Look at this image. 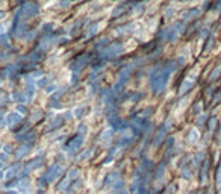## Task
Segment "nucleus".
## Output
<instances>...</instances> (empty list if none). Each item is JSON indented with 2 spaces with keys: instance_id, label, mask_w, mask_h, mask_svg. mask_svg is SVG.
I'll use <instances>...</instances> for the list:
<instances>
[{
  "instance_id": "f257e3e1",
  "label": "nucleus",
  "mask_w": 221,
  "mask_h": 194,
  "mask_svg": "<svg viewBox=\"0 0 221 194\" xmlns=\"http://www.w3.org/2000/svg\"><path fill=\"white\" fill-rule=\"evenodd\" d=\"M62 174V167L59 165V164H55V165H52L46 173V181L47 182H52V181H55V179H58L59 176Z\"/></svg>"
},
{
  "instance_id": "f03ea898",
  "label": "nucleus",
  "mask_w": 221,
  "mask_h": 194,
  "mask_svg": "<svg viewBox=\"0 0 221 194\" xmlns=\"http://www.w3.org/2000/svg\"><path fill=\"white\" fill-rule=\"evenodd\" d=\"M21 11H23V15H26V17H35L39 11V8L35 2H26L21 8Z\"/></svg>"
},
{
  "instance_id": "7ed1b4c3",
  "label": "nucleus",
  "mask_w": 221,
  "mask_h": 194,
  "mask_svg": "<svg viewBox=\"0 0 221 194\" xmlns=\"http://www.w3.org/2000/svg\"><path fill=\"white\" fill-rule=\"evenodd\" d=\"M123 52V46L120 44V43H114V44H111L109 47H106V50L103 52V56L105 58H114L117 55H120Z\"/></svg>"
},
{
  "instance_id": "20e7f679",
  "label": "nucleus",
  "mask_w": 221,
  "mask_h": 194,
  "mask_svg": "<svg viewBox=\"0 0 221 194\" xmlns=\"http://www.w3.org/2000/svg\"><path fill=\"white\" fill-rule=\"evenodd\" d=\"M194 87V78H186L183 82H182V85H180V90H179V94L180 96H183V94H186V92L189 91L191 88Z\"/></svg>"
},
{
  "instance_id": "39448f33",
  "label": "nucleus",
  "mask_w": 221,
  "mask_h": 194,
  "mask_svg": "<svg viewBox=\"0 0 221 194\" xmlns=\"http://www.w3.org/2000/svg\"><path fill=\"white\" fill-rule=\"evenodd\" d=\"M83 140H85V137L83 135H76V137L71 140L70 143H68V150H71V152H74V150H77V149L81 147L82 144H83Z\"/></svg>"
},
{
  "instance_id": "423d86ee",
  "label": "nucleus",
  "mask_w": 221,
  "mask_h": 194,
  "mask_svg": "<svg viewBox=\"0 0 221 194\" xmlns=\"http://www.w3.org/2000/svg\"><path fill=\"white\" fill-rule=\"evenodd\" d=\"M170 127V123H167L165 126H162L159 130H158V134H156V138H154V144L156 146H159L161 143H162L163 140H165V137H167V129Z\"/></svg>"
},
{
  "instance_id": "0eeeda50",
  "label": "nucleus",
  "mask_w": 221,
  "mask_h": 194,
  "mask_svg": "<svg viewBox=\"0 0 221 194\" xmlns=\"http://www.w3.org/2000/svg\"><path fill=\"white\" fill-rule=\"evenodd\" d=\"M20 120H21V117L20 114H17V112H12L6 117V125L9 126V127H14L15 125H18L20 123Z\"/></svg>"
},
{
  "instance_id": "6e6552de",
  "label": "nucleus",
  "mask_w": 221,
  "mask_h": 194,
  "mask_svg": "<svg viewBox=\"0 0 221 194\" xmlns=\"http://www.w3.org/2000/svg\"><path fill=\"white\" fill-rule=\"evenodd\" d=\"M208 173H209V161H205L201 165V170H200V179L203 183L208 181Z\"/></svg>"
},
{
  "instance_id": "1a4fd4ad",
  "label": "nucleus",
  "mask_w": 221,
  "mask_h": 194,
  "mask_svg": "<svg viewBox=\"0 0 221 194\" xmlns=\"http://www.w3.org/2000/svg\"><path fill=\"white\" fill-rule=\"evenodd\" d=\"M41 162H43L41 158H38V159H32L30 162H27V164H26V167H24V174H26V173H29V171H32L34 168H36V167H39V165H41Z\"/></svg>"
},
{
  "instance_id": "9d476101",
  "label": "nucleus",
  "mask_w": 221,
  "mask_h": 194,
  "mask_svg": "<svg viewBox=\"0 0 221 194\" xmlns=\"http://www.w3.org/2000/svg\"><path fill=\"white\" fill-rule=\"evenodd\" d=\"M198 15H200V9H198V8H194V9L188 11L185 15H183V20H185V21H189V20L196 18V17H198Z\"/></svg>"
},
{
  "instance_id": "9b49d317",
  "label": "nucleus",
  "mask_w": 221,
  "mask_h": 194,
  "mask_svg": "<svg viewBox=\"0 0 221 194\" xmlns=\"http://www.w3.org/2000/svg\"><path fill=\"white\" fill-rule=\"evenodd\" d=\"M29 150H30V144H23V146H20V147L17 149V152H15V158H21V156H24Z\"/></svg>"
},
{
  "instance_id": "f8f14e48",
  "label": "nucleus",
  "mask_w": 221,
  "mask_h": 194,
  "mask_svg": "<svg viewBox=\"0 0 221 194\" xmlns=\"http://www.w3.org/2000/svg\"><path fill=\"white\" fill-rule=\"evenodd\" d=\"M220 76H221V62L217 65V67H215V69L212 70V73H210V76H209V80H210V82H215V80L218 79Z\"/></svg>"
},
{
  "instance_id": "ddd939ff",
  "label": "nucleus",
  "mask_w": 221,
  "mask_h": 194,
  "mask_svg": "<svg viewBox=\"0 0 221 194\" xmlns=\"http://www.w3.org/2000/svg\"><path fill=\"white\" fill-rule=\"evenodd\" d=\"M198 137H200V134H198L197 129H191L189 134H188V141L189 143H196V141H198Z\"/></svg>"
},
{
  "instance_id": "4468645a",
  "label": "nucleus",
  "mask_w": 221,
  "mask_h": 194,
  "mask_svg": "<svg viewBox=\"0 0 221 194\" xmlns=\"http://www.w3.org/2000/svg\"><path fill=\"white\" fill-rule=\"evenodd\" d=\"M18 168H20V165H18V164H17V165H12L11 168H9V170L6 171L5 177H6V179H11V177H14V176H15V173L18 171Z\"/></svg>"
},
{
  "instance_id": "2eb2a0df",
  "label": "nucleus",
  "mask_w": 221,
  "mask_h": 194,
  "mask_svg": "<svg viewBox=\"0 0 221 194\" xmlns=\"http://www.w3.org/2000/svg\"><path fill=\"white\" fill-rule=\"evenodd\" d=\"M215 126H217V118H215V117H212V118L209 120V134H214Z\"/></svg>"
},
{
  "instance_id": "dca6fc26",
  "label": "nucleus",
  "mask_w": 221,
  "mask_h": 194,
  "mask_svg": "<svg viewBox=\"0 0 221 194\" xmlns=\"http://www.w3.org/2000/svg\"><path fill=\"white\" fill-rule=\"evenodd\" d=\"M163 173H165V165L161 164L159 167H158V173H156V179H161L163 176Z\"/></svg>"
},
{
  "instance_id": "f3484780",
  "label": "nucleus",
  "mask_w": 221,
  "mask_h": 194,
  "mask_svg": "<svg viewBox=\"0 0 221 194\" xmlns=\"http://www.w3.org/2000/svg\"><path fill=\"white\" fill-rule=\"evenodd\" d=\"M182 177H185V179H189V177H191V168H189V167H183V168H182Z\"/></svg>"
},
{
  "instance_id": "a211bd4d",
  "label": "nucleus",
  "mask_w": 221,
  "mask_h": 194,
  "mask_svg": "<svg viewBox=\"0 0 221 194\" xmlns=\"http://www.w3.org/2000/svg\"><path fill=\"white\" fill-rule=\"evenodd\" d=\"M130 26H124V27H120V29H117L115 31V34H120V35H124V34H127V32H130Z\"/></svg>"
},
{
  "instance_id": "6ab92c4d",
  "label": "nucleus",
  "mask_w": 221,
  "mask_h": 194,
  "mask_svg": "<svg viewBox=\"0 0 221 194\" xmlns=\"http://www.w3.org/2000/svg\"><path fill=\"white\" fill-rule=\"evenodd\" d=\"M217 185H218V188L221 190V162H220V165H218V170H217Z\"/></svg>"
},
{
  "instance_id": "aec40b11",
  "label": "nucleus",
  "mask_w": 221,
  "mask_h": 194,
  "mask_svg": "<svg viewBox=\"0 0 221 194\" xmlns=\"http://www.w3.org/2000/svg\"><path fill=\"white\" fill-rule=\"evenodd\" d=\"M112 137V129H106L105 132H103V135L100 137V140L103 141V140H106V138H111Z\"/></svg>"
},
{
  "instance_id": "412c9836",
  "label": "nucleus",
  "mask_w": 221,
  "mask_h": 194,
  "mask_svg": "<svg viewBox=\"0 0 221 194\" xmlns=\"http://www.w3.org/2000/svg\"><path fill=\"white\" fill-rule=\"evenodd\" d=\"M124 9H126V6L123 5V6H118V8H115V11H114V17H118L120 14H123L124 12Z\"/></svg>"
},
{
  "instance_id": "4be33fe9",
  "label": "nucleus",
  "mask_w": 221,
  "mask_h": 194,
  "mask_svg": "<svg viewBox=\"0 0 221 194\" xmlns=\"http://www.w3.org/2000/svg\"><path fill=\"white\" fill-rule=\"evenodd\" d=\"M81 187H82V182H81V181H76V182L73 183V188H70V191H71V193H74V191H77Z\"/></svg>"
},
{
  "instance_id": "5701e85b",
  "label": "nucleus",
  "mask_w": 221,
  "mask_h": 194,
  "mask_svg": "<svg viewBox=\"0 0 221 194\" xmlns=\"http://www.w3.org/2000/svg\"><path fill=\"white\" fill-rule=\"evenodd\" d=\"M71 5V0H61L59 2V8H68Z\"/></svg>"
},
{
  "instance_id": "b1692460",
  "label": "nucleus",
  "mask_w": 221,
  "mask_h": 194,
  "mask_svg": "<svg viewBox=\"0 0 221 194\" xmlns=\"http://www.w3.org/2000/svg\"><path fill=\"white\" fill-rule=\"evenodd\" d=\"M91 153H93V150H85L83 153H81V155H79V159H86V156H90Z\"/></svg>"
},
{
  "instance_id": "393cba45",
  "label": "nucleus",
  "mask_w": 221,
  "mask_h": 194,
  "mask_svg": "<svg viewBox=\"0 0 221 194\" xmlns=\"http://www.w3.org/2000/svg\"><path fill=\"white\" fill-rule=\"evenodd\" d=\"M67 187H68V179H64V181H62V183H61V185H58V190H65Z\"/></svg>"
},
{
  "instance_id": "a878e982",
  "label": "nucleus",
  "mask_w": 221,
  "mask_h": 194,
  "mask_svg": "<svg viewBox=\"0 0 221 194\" xmlns=\"http://www.w3.org/2000/svg\"><path fill=\"white\" fill-rule=\"evenodd\" d=\"M17 111H18V114H26V106L24 105H17Z\"/></svg>"
},
{
  "instance_id": "bb28decb",
  "label": "nucleus",
  "mask_w": 221,
  "mask_h": 194,
  "mask_svg": "<svg viewBox=\"0 0 221 194\" xmlns=\"http://www.w3.org/2000/svg\"><path fill=\"white\" fill-rule=\"evenodd\" d=\"M205 120H206V115L201 114V115H200V117L197 118V125H198V126H201L203 123H205Z\"/></svg>"
},
{
  "instance_id": "cd10ccee",
  "label": "nucleus",
  "mask_w": 221,
  "mask_h": 194,
  "mask_svg": "<svg viewBox=\"0 0 221 194\" xmlns=\"http://www.w3.org/2000/svg\"><path fill=\"white\" fill-rule=\"evenodd\" d=\"M203 156H205V155H203V152H200V153H197V155H196V164H198V162H201V161H203Z\"/></svg>"
},
{
  "instance_id": "c85d7f7f",
  "label": "nucleus",
  "mask_w": 221,
  "mask_h": 194,
  "mask_svg": "<svg viewBox=\"0 0 221 194\" xmlns=\"http://www.w3.org/2000/svg\"><path fill=\"white\" fill-rule=\"evenodd\" d=\"M41 117H43V112H41V111H38V112H36V114H34V117H32V120H39V118H41Z\"/></svg>"
},
{
  "instance_id": "c756f323",
  "label": "nucleus",
  "mask_w": 221,
  "mask_h": 194,
  "mask_svg": "<svg viewBox=\"0 0 221 194\" xmlns=\"http://www.w3.org/2000/svg\"><path fill=\"white\" fill-rule=\"evenodd\" d=\"M214 97H215V99H214V102H215V103L221 102V91H218L217 94H215V96H214Z\"/></svg>"
},
{
  "instance_id": "7c9ffc66",
  "label": "nucleus",
  "mask_w": 221,
  "mask_h": 194,
  "mask_svg": "<svg viewBox=\"0 0 221 194\" xmlns=\"http://www.w3.org/2000/svg\"><path fill=\"white\" fill-rule=\"evenodd\" d=\"M108 43H109V40H108V38H103V40H100V41L97 43V47L103 46V44H108Z\"/></svg>"
},
{
  "instance_id": "2f4dec72",
  "label": "nucleus",
  "mask_w": 221,
  "mask_h": 194,
  "mask_svg": "<svg viewBox=\"0 0 221 194\" xmlns=\"http://www.w3.org/2000/svg\"><path fill=\"white\" fill-rule=\"evenodd\" d=\"M150 114H151V109L150 108H147L145 111H142V112H141V117H147V115H150Z\"/></svg>"
},
{
  "instance_id": "473e14b6",
  "label": "nucleus",
  "mask_w": 221,
  "mask_h": 194,
  "mask_svg": "<svg viewBox=\"0 0 221 194\" xmlns=\"http://www.w3.org/2000/svg\"><path fill=\"white\" fill-rule=\"evenodd\" d=\"M76 176H77V170H76V168H74L73 171H70V173H68V177H70V179L76 177Z\"/></svg>"
},
{
  "instance_id": "72a5a7b5",
  "label": "nucleus",
  "mask_w": 221,
  "mask_h": 194,
  "mask_svg": "<svg viewBox=\"0 0 221 194\" xmlns=\"http://www.w3.org/2000/svg\"><path fill=\"white\" fill-rule=\"evenodd\" d=\"M52 29H53V26H52V23H47L46 26H44V31H46V32H47V31H52Z\"/></svg>"
},
{
  "instance_id": "f704fd0d",
  "label": "nucleus",
  "mask_w": 221,
  "mask_h": 194,
  "mask_svg": "<svg viewBox=\"0 0 221 194\" xmlns=\"http://www.w3.org/2000/svg\"><path fill=\"white\" fill-rule=\"evenodd\" d=\"M6 159H8V158H6V155H5V153H2V155H0V161H2V162H6Z\"/></svg>"
},
{
  "instance_id": "c9c22d12",
  "label": "nucleus",
  "mask_w": 221,
  "mask_h": 194,
  "mask_svg": "<svg viewBox=\"0 0 221 194\" xmlns=\"http://www.w3.org/2000/svg\"><path fill=\"white\" fill-rule=\"evenodd\" d=\"M76 117H82V108H77V111H76Z\"/></svg>"
},
{
  "instance_id": "e433bc0d",
  "label": "nucleus",
  "mask_w": 221,
  "mask_h": 194,
  "mask_svg": "<svg viewBox=\"0 0 221 194\" xmlns=\"http://www.w3.org/2000/svg\"><path fill=\"white\" fill-rule=\"evenodd\" d=\"M218 144H221V126H220V130H218Z\"/></svg>"
},
{
  "instance_id": "4c0bfd02",
  "label": "nucleus",
  "mask_w": 221,
  "mask_h": 194,
  "mask_svg": "<svg viewBox=\"0 0 221 194\" xmlns=\"http://www.w3.org/2000/svg\"><path fill=\"white\" fill-rule=\"evenodd\" d=\"M5 152H6V153H9V152H12V149L11 147H6V149H5Z\"/></svg>"
},
{
  "instance_id": "58836bf2",
  "label": "nucleus",
  "mask_w": 221,
  "mask_h": 194,
  "mask_svg": "<svg viewBox=\"0 0 221 194\" xmlns=\"http://www.w3.org/2000/svg\"><path fill=\"white\" fill-rule=\"evenodd\" d=\"M3 31H5V29H3V26L0 24V35H3Z\"/></svg>"
},
{
  "instance_id": "ea45409f",
  "label": "nucleus",
  "mask_w": 221,
  "mask_h": 194,
  "mask_svg": "<svg viewBox=\"0 0 221 194\" xmlns=\"http://www.w3.org/2000/svg\"><path fill=\"white\" fill-rule=\"evenodd\" d=\"M5 17V12H0V18H3Z\"/></svg>"
},
{
  "instance_id": "a19ab883",
  "label": "nucleus",
  "mask_w": 221,
  "mask_h": 194,
  "mask_svg": "<svg viewBox=\"0 0 221 194\" xmlns=\"http://www.w3.org/2000/svg\"><path fill=\"white\" fill-rule=\"evenodd\" d=\"M2 168H3V162L0 161V170H2Z\"/></svg>"
},
{
  "instance_id": "79ce46f5",
  "label": "nucleus",
  "mask_w": 221,
  "mask_h": 194,
  "mask_svg": "<svg viewBox=\"0 0 221 194\" xmlns=\"http://www.w3.org/2000/svg\"><path fill=\"white\" fill-rule=\"evenodd\" d=\"M0 149H2V146H0Z\"/></svg>"
},
{
  "instance_id": "37998d69",
  "label": "nucleus",
  "mask_w": 221,
  "mask_h": 194,
  "mask_svg": "<svg viewBox=\"0 0 221 194\" xmlns=\"http://www.w3.org/2000/svg\"><path fill=\"white\" fill-rule=\"evenodd\" d=\"M220 194H221V193H220Z\"/></svg>"
}]
</instances>
